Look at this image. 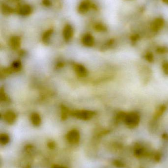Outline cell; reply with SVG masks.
I'll return each mask as SVG.
<instances>
[{
  "instance_id": "7",
  "label": "cell",
  "mask_w": 168,
  "mask_h": 168,
  "mask_svg": "<svg viewBox=\"0 0 168 168\" xmlns=\"http://www.w3.org/2000/svg\"><path fill=\"white\" fill-rule=\"evenodd\" d=\"M82 44L87 47H91L94 43V38L91 35L86 34L82 38Z\"/></svg>"
},
{
  "instance_id": "15",
  "label": "cell",
  "mask_w": 168,
  "mask_h": 168,
  "mask_svg": "<svg viewBox=\"0 0 168 168\" xmlns=\"http://www.w3.org/2000/svg\"><path fill=\"white\" fill-rule=\"evenodd\" d=\"M3 9H4V12L6 13H11V11H12L11 9H10L9 7H8V6H6V7L5 6Z\"/></svg>"
},
{
  "instance_id": "11",
  "label": "cell",
  "mask_w": 168,
  "mask_h": 168,
  "mask_svg": "<svg viewBox=\"0 0 168 168\" xmlns=\"http://www.w3.org/2000/svg\"><path fill=\"white\" fill-rule=\"evenodd\" d=\"M90 4L88 2H82L79 8V11L81 13H84L87 12L89 9Z\"/></svg>"
},
{
  "instance_id": "17",
  "label": "cell",
  "mask_w": 168,
  "mask_h": 168,
  "mask_svg": "<svg viewBox=\"0 0 168 168\" xmlns=\"http://www.w3.org/2000/svg\"><path fill=\"white\" fill-rule=\"evenodd\" d=\"M61 168V167H57H57H55V168Z\"/></svg>"
},
{
  "instance_id": "3",
  "label": "cell",
  "mask_w": 168,
  "mask_h": 168,
  "mask_svg": "<svg viewBox=\"0 0 168 168\" xmlns=\"http://www.w3.org/2000/svg\"><path fill=\"white\" fill-rule=\"evenodd\" d=\"M80 133L77 130H72L70 131L67 135V138L70 142L76 143L80 140Z\"/></svg>"
},
{
  "instance_id": "8",
  "label": "cell",
  "mask_w": 168,
  "mask_h": 168,
  "mask_svg": "<svg viewBox=\"0 0 168 168\" xmlns=\"http://www.w3.org/2000/svg\"><path fill=\"white\" fill-rule=\"evenodd\" d=\"M31 120L33 124L35 126H40L41 124V117L37 113H33L31 116Z\"/></svg>"
},
{
  "instance_id": "14",
  "label": "cell",
  "mask_w": 168,
  "mask_h": 168,
  "mask_svg": "<svg viewBox=\"0 0 168 168\" xmlns=\"http://www.w3.org/2000/svg\"><path fill=\"white\" fill-rule=\"evenodd\" d=\"M9 140H10V139H9V136L5 134H3L1 135L0 140H1V142L3 144H6L8 143L9 142Z\"/></svg>"
},
{
  "instance_id": "9",
  "label": "cell",
  "mask_w": 168,
  "mask_h": 168,
  "mask_svg": "<svg viewBox=\"0 0 168 168\" xmlns=\"http://www.w3.org/2000/svg\"><path fill=\"white\" fill-rule=\"evenodd\" d=\"M22 68V64L21 62L19 60L14 61L11 64L10 69L12 71L18 72L20 71Z\"/></svg>"
},
{
  "instance_id": "2",
  "label": "cell",
  "mask_w": 168,
  "mask_h": 168,
  "mask_svg": "<svg viewBox=\"0 0 168 168\" xmlns=\"http://www.w3.org/2000/svg\"><path fill=\"white\" fill-rule=\"evenodd\" d=\"M73 68L76 75L80 77H85L88 74L87 69L82 64H75Z\"/></svg>"
},
{
  "instance_id": "18",
  "label": "cell",
  "mask_w": 168,
  "mask_h": 168,
  "mask_svg": "<svg viewBox=\"0 0 168 168\" xmlns=\"http://www.w3.org/2000/svg\"><path fill=\"white\" fill-rule=\"evenodd\" d=\"M14 1H16V0H14Z\"/></svg>"
},
{
  "instance_id": "6",
  "label": "cell",
  "mask_w": 168,
  "mask_h": 168,
  "mask_svg": "<svg viewBox=\"0 0 168 168\" xmlns=\"http://www.w3.org/2000/svg\"><path fill=\"white\" fill-rule=\"evenodd\" d=\"M10 44L11 49L14 50L18 49L21 45V39L18 36H13L10 38Z\"/></svg>"
},
{
  "instance_id": "4",
  "label": "cell",
  "mask_w": 168,
  "mask_h": 168,
  "mask_svg": "<svg viewBox=\"0 0 168 168\" xmlns=\"http://www.w3.org/2000/svg\"><path fill=\"white\" fill-rule=\"evenodd\" d=\"M4 119L8 124H12L16 121V114L13 111H9L4 114Z\"/></svg>"
},
{
  "instance_id": "13",
  "label": "cell",
  "mask_w": 168,
  "mask_h": 168,
  "mask_svg": "<svg viewBox=\"0 0 168 168\" xmlns=\"http://www.w3.org/2000/svg\"><path fill=\"white\" fill-rule=\"evenodd\" d=\"M68 113H69V111H68V109L64 106H62L61 108V118L63 120H65L67 119Z\"/></svg>"
},
{
  "instance_id": "12",
  "label": "cell",
  "mask_w": 168,
  "mask_h": 168,
  "mask_svg": "<svg viewBox=\"0 0 168 168\" xmlns=\"http://www.w3.org/2000/svg\"><path fill=\"white\" fill-rule=\"evenodd\" d=\"M31 12V9L29 6L25 5L22 6L19 10V13L22 15H29Z\"/></svg>"
},
{
  "instance_id": "5",
  "label": "cell",
  "mask_w": 168,
  "mask_h": 168,
  "mask_svg": "<svg viewBox=\"0 0 168 168\" xmlns=\"http://www.w3.org/2000/svg\"><path fill=\"white\" fill-rule=\"evenodd\" d=\"M63 34L65 40L67 41L70 40L74 35V30L72 26L69 25H67L64 29Z\"/></svg>"
},
{
  "instance_id": "10",
  "label": "cell",
  "mask_w": 168,
  "mask_h": 168,
  "mask_svg": "<svg viewBox=\"0 0 168 168\" xmlns=\"http://www.w3.org/2000/svg\"><path fill=\"white\" fill-rule=\"evenodd\" d=\"M53 30H49L46 31V32H45L43 36H42V41L44 42V44H48L50 41V37L53 34Z\"/></svg>"
},
{
  "instance_id": "16",
  "label": "cell",
  "mask_w": 168,
  "mask_h": 168,
  "mask_svg": "<svg viewBox=\"0 0 168 168\" xmlns=\"http://www.w3.org/2000/svg\"><path fill=\"white\" fill-rule=\"evenodd\" d=\"M44 3L46 6H49L50 4L49 0H44Z\"/></svg>"
},
{
  "instance_id": "1",
  "label": "cell",
  "mask_w": 168,
  "mask_h": 168,
  "mask_svg": "<svg viewBox=\"0 0 168 168\" xmlns=\"http://www.w3.org/2000/svg\"><path fill=\"white\" fill-rule=\"evenodd\" d=\"M71 115L76 119L87 120L92 119L95 113L89 110H76L71 113Z\"/></svg>"
}]
</instances>
